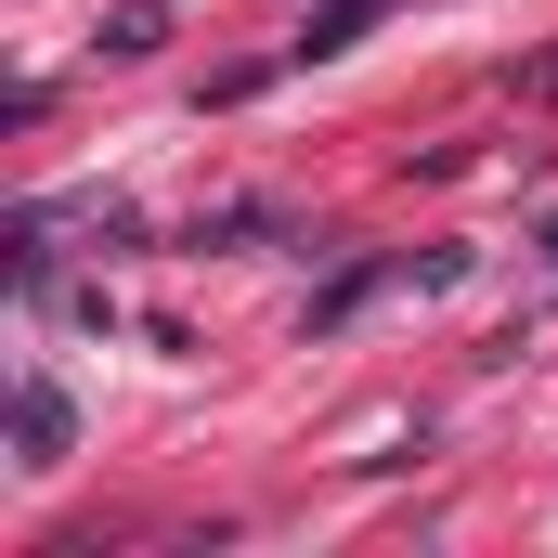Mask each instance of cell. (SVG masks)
Here are the masks:
<instances>
[{
  "instance_id": "cell-1",
  "label": "cell",
  "mask_w": 558,
  "mask_h": 558,
  "mask_svg": "<svg viewBox=\"0 0 558 558\" xmlns=\"http://www.w3.org/2000/svg\"><path fill=\"white\" fill-rule=\"evenodd\" d=\"M65 441H78L65 390L52 377H13V468H65Z\"/></svg>"
},
{
  "instance_id": "cell-2",
  "label": "cell",
  "mask_w": 558,
  "mask_h": 558,
  "mask_svg": "<svg viewBox=\"0 0 558 558\" xmlns=\"http://www.w3.org/2000/svg\"><path fill=\"white\" fill-rule=\"evenodd\" d=\"M156 39H169V0H118V13L92 26V52H105V65H143Z\"/></svg>"
},
{
  "instance_id": "cell-3",
  "label": "cell",
  "mask_w": 558,
  "mask_h": 558,
  "mask_svg": "<svg viewBox=\"0 0 558 558\" xmlns=\"http://www.w3.org/2000/svg\"><path fill=\"white\" fill-rule=\"evenodd\" d=\"M377 286H416V274H377V260H364V274H338L325 299H312V338H338V325H351V312H364Z\"/></svg>"
},
{
  "instance_id": "cell-4",
  "label": "cell",
  "mask_w": 558,
  "mask_h": 558,
  "mask_svg": "<svg viewBox=\"0 0 558 558\" xmlns=\"http://www.w3.org/2000/svg\"><path fill=\"white\" fill-rule=\"evenodd\" d=\"M546 260H558V221H546Z\"/></svg>"
}]
</instances>
